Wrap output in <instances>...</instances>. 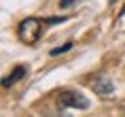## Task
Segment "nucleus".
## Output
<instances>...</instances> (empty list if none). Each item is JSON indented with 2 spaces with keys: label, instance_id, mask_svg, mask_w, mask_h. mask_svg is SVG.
Returning a JSON list of instances; mask_svg holds the SVG:
<instances>
[{
  "label": "nucleus",
  "instance_id": "f03ea898",
  "mask_svg": "<svg viewBox=\"0 0 125 117\" xmlns=\"http://www.w3.org/2000/svg\"><path fill=\"white\" fill-rule=\"evenodd\" d=\"M57 104L62 109H68V106H72V109H89V100L79 91H62L57 96Z\"/></svg>",
  "mask_w": 125,
  "mask_h": 117
},
{
  "label": "nucleus",
  "instance_id": "39448f33",
  "mask_svg": "<svg viewBox=\"0 0 125 117\" xmlns=\"http://www.w3.org/2000/svg\"><path fill=\"white\" fill-rule=\"evenodd\" d=\"M68 49H72V43H66V45H62V47H55V49L51 51V55H59V53L68 51Z\"/></svg>",
  "mask_w": 125,
  "mask_h": 117
},
{
  "label": "nucleus",
  "instance_id": "20e7f679",
  "mask_svg": "<svg viewBox=\"0 0 125 117\" xmlns=\"http://www.w3.org/2000/svg\"><path fill=\"white\" fill-rule=\"evenodd\" d=\"M23 75H26V68H23V66H17V68H15V70L11 72V75H9V77L4 79V81H2V85H4V87H9V85L17 83V81H19V79L23 77Z\"/></svg>",
  "mask_w": 125,
  "mask_h": 117
},
{
  "label": "nucleus",
  "instance_id": "7ed1b4c3",
  "mask_svg": "<svg viewBox=\"0 0 125 117\" xmlns=\"http://www.w3.org/2000/svg\"><path fill=\"white\" fill-rule=\"evenodd\" d=\"M91 90L95 91V94H100V96H106V94H110V91H112V81H110V79H106V77H98L91 83Z\"/></svg>",
  "mask_w": 125,
  "mask_h": 117
},
{
  "label": "nucleus",
  "instance_id": "f257e3e1",
  "mask_svg": "<svg viewBox=\"0 0 125 117\" xmlns=\"http://www.w3.org/2000/svg\"><path fill=\"white\" fill-rule=\"evenodd\" d=\"M17 34H19V40L26 43V45H34L38 43L40 34H42V21L36 19V17H30V19H23L17 28Z\"/></svg>",
  "mask_w": 125,
  "mask_h": 117
},
{
  "label": "nucleus",
  "instance_id": "423d86ee",
  "mask_svg": "<svg viewBox=\"0 0 125 117\" xmlns=\"http://www.w3.org/2000/svg\"><path fill=\"white\" fill-rule=\"evenodd\" d=\"M72 2H74V0H62V9H64V7H70Z\"/></svg>",
  "mask_w": 125,
  "mask_h": 117
}]
</instances>
